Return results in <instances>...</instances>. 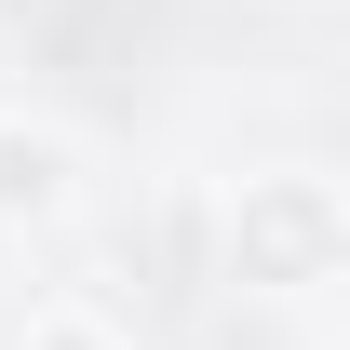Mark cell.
Returning a JSON list of instances; mask_svg holds the SVG:
<instances>
[{"label":"cell","instance_id":"cell-2","mask_svg":"<svg viewBox=\"0 0 350 350\" xmlns=\"http://www.w3.org/2000/svg\"><path fill=\"white\" fill-rule=\"evenodd\" d=\"M94 202V148L68 122H27V108H0V229L14 243H41Z\"/></svg>","mask_w":350,"mask_h":350},{"label":"cell","instance_id":"cell-1","mask_svg":"<svg viewBox=\"0 0 350 350\" xmlns=\"http://www.w3.org/2000/svg\"><path fill=\"white\" fill-rule=\"evenodd\" d=\"M216 269L256 310H323L350 297V189L323 162H243L216 202Z\"/></svg>","mask_w":350,"mask_h":350},{"label":"cell","instance_id":"cell-3","mask_svg":"<svg viewBox=\"0 0 350 350\" xmlns=\"http://www.w3.org/2000/svg\"><path fill=\"white\" fill-rule=\"evenodd\" d=\"M14 350H135V337H122L94 297H41L27 323H14Z\"/></svg>","mask_w":350,"mask_h":350}]
</instances>
